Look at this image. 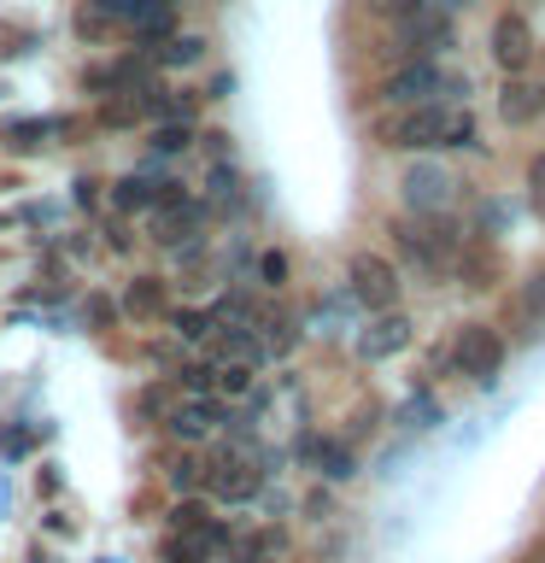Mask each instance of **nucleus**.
<instances>
[{
	"label": "nucleus",
	"mask_w": 545,
	"mask_h": 563,
	"mask_svg": "<svg viewBox=\"0 0 545 563\" xmlns=\"http://www.w3.org/2000/svg\"><path fill=\"white\" fill-rule=\"evenodd\" d=\"M381 141H387V147H411V153H429V147H469V141H475V118H469V106H452V100L404 106L399 118L381 123Z\"/></svg>",
	"instance_id": "f257e3e1"
},
{
	"label": "nucleus",
	"mask_w": 545,
	"mask_h": 563,
	"mask_svg": "<svg viewBox=\"0 0 545 563\" xmlns=\"http://www.w3.org/2000/svg\"><path fill=\"white\" fill-rule=\"evenodd\" d=\"M457 82L452 70H440L434 59H411V65H399L393 77L381 82V100L387 106H429V100H440V95H457Z\"/></svg>",
	"instance_id": "f03ea898"
},
{
	"label": "nucleus",
	"mask_w": 545,
	"mask_h": 563,
	"mask_svg": "<svg viewBox=\"0 0 545 563\" xmlns=\"http://www.w3.org/2000/svg\"><path fill=\"white\" fill-rule=\"evenodd\" d=\"M452 194H457V183H452V170L446 165H434V158H422V165H411L399 176V200L416 211V218H440V211L452 206Z\"/></svg>",
	"instance_id": "7ed1b4c3"
},
{
	"label": "nucleus",
	"mask_w": 545,
	"mask_h": 563,
	"mask_svg": "<svg viewBox=\"0 0 545 563\" xmlns=\"http://www.w3.org/2000/svg\"><path fill=\"white\" fill-rule=\"evenodd\" d=\"M452 352H457V369H464L469 382H492L504 364V341H499V329H487V323H464Z\"/></svg>",
	"instance_id": "20e7f679"
},
{
	"label": "nucleus",
	"mask_w": 545,
	"mask_h": 563,
	"mask_svg": "<svg viewBox=\"0 0 545 563\" xmlns=\"http://www.w3.org/2000/svg\"><path fill=\"white\" fill-rule=\"evenodd\" d=\"M346 276H352V299H358V306H369V311H393V299H399V271H393L387 258L358 253Z\"/></svg>",
	"instance_id": "39448f33"
},
{
	"label": "nucleus",
	"mask_w": 545,
	"mask_h": 563,
	"mask_svg": "<svg viewBox=\"0 0 545 563\" xmlns=\"http://www.w3.org/2000/svg\"><path fill=\"white\" fill-rule=\"evenodd\" d=\"M399 246H404V258H416L422 271H440L452 253H457V235L446 223H404L399 229Z\"/></svg>",
	"instance_id": "423d86ee"
},
{
	"label": "nucleus",
	"mask_w": 545,
	"mask_h": 563,
	"mask_svg": "<svg viewBox=\"0 0 545 563\" xmlns=\"http://www.w3.org/2000/svg\"><path fill=\"white\" fill-rule=\"evenodd\" d=\"M229 422V411H223V399H211V394H188L182 405L170 411V434L176 440H211Z\"/></svg>",
	"instance_id": "0eeeda50"
},
{
	"label": "nucleus",
	"mask_w": 545,
	"mask_h": 563,
	"mask_svg": "<svg viewBox=\"0 0 545 563\" xmlns=\"http://www.w3.org/2000/svg\"><path fill=\"white\" fill-rule=\"evenodd\" d=\"M492 59H499L510 77H522L527 59H534V30H527V18L504 12L499 24H492Z\"/></svg>",
	"instance_id": "6e6552de"
},
{
	"label": "nucleus",
	"mask_w": 545,
	"mask_h": 563,
	"mask_svg": "<svg viewBox=\"0 0 545 563\" xmlns=\"http://www.w3.org/2000/svg\"><path fill=\"white\" fill-rule=\"evenodd\" d=\"M94 12H105L112 24H130L135 35H165L170 30V12H165V0H94Z\"/></svg>",
	"instance_id": "1a4fd4ad"
},
{
	"label": "nucleus",
	"mask_w": 545,
	"mask_h": 563,
	"mask_svg": "<svg viewBox=\"0 0 545 563\" xmlns=\"http://www.w3.org/2000/svg\"><path fill=\"white\" fill-rule=\"evenodd\" d=\"M258 487H264V475L253 464H241V457H229V464H218L205 475V493H211V499H223V505H246Z\"/></svg>",
	"instance_id": "9d476101"
},
{
	"label": "nucleus",
	"mask_w": 545,
	"mask_h": 563,
	"mask_svg": "<svg viewBox=\"0 0 545 563\" xmlns=\"http://www.w3.org/2000/svg\"><path fill=\"white\" fill-rule=\"evenodd\" d=\"M499 118L504 123H540L545 118V82H534V77H510L504 82V95H499Z\"/></svg>",
	"instance_id": "9b49d317"
},
{
	"label": "nucleus",
	"mask_w": 545,
	"mask_h": 563,
	"mask_svg": "<svg viewBox=\"0 0 545 563\" xmlns=\"http://www.w3.org/2000/svg\"><path fill=\"white\" fill-rule=\"evenodd\" d=\"M404 346H411V323H404L399 311H381L376 323L358 334V352H364L369 364H376V358H393V352H404Z\"/></svg>",
	"instance_id": "f8f14e48"
},
{
	"label": "nucleus",
	"mask_w": 545,
	"mask_h": 563,
	"mask_svg": "<svg viewBox=\"0 0 545 563\" xmlns=\"http://www.w3.org/2000/svg\"><path fill=\"white\" fill-rule=\"evenodd\" d=\"M112 200L130 206V211H135V206H153V211H158V206L182 200V188H176V183H153V176H123V183L112 188Z\"/></svg>",
	"instance_id": "ddd939ff"
},
{
	"label": "nucleus",
	"mask_w": 545,
	"mask_h": 563,
	"mask_svg": "<svg viewBox=\"0 0 545 563\" xmlns=\"http://www.w3.org/2000/svg\"><path fill=\"white\" fill-rule=\"evenodd\" d=\"M193 229H200V206L193 200H170V206H158L153 211V241H188Z\"/></svg>",
	"instance_id": "4468645a"
},
{
	"label": "nucleus",
	"mask_w": 545,
	"mask_h": 563,
	"mask_svg": "<svg viewBox=\"0 0 545 563\" xmlns=\"http://www.w3.org/2000/svg\"><path fill=\"white\" fill-rule=\"evenodd\" d=\"M158 306H165V288H158L153 276H135L130 294H123V311H130V317H153Z\"/></svg>",
	"instance_id": "2eb2a0df"
},
{
	"label": "nucleus",
	"mask_w": 545,
	"mask_h": 563,
	"mask_svg": "<svg viewBox=\"0 0 545 563\" xmlns=\"http://www.w3.org/2000/svg\"><path fill=\"white\" fill-rule=\"evenodd\" d=\"M176 334H182V341H211V334H218V317L211 311H176Z\"/></svg>",
	"instance_id": "dca6fc26"
},
{
	"label": "nucleus",
	"mask_w": 545,
	"mask_h": 563,
	"mask_svg": "<svg viewBox=\"0 0 545 563\" xmlns=\"http://www.w3.org/2000/svg\"><path fill=\"white\" fill-rule=\"evenodd\" d=\"M246 387H253V364L223 358V364H218V387H211V394H246Z\"/></svg>",
	"instance_id": "f3484780"
},
{
	"label": "nucleus",
	"mask_w": 545,
	"mask_h": 563,
	"mask_svg": "<svg viewBox=\"0 0 545 563\" xmlns=\"http://www.w3.org/2000/svg\"><path fill=\"white\" fill-rule=\"evenodd\" d=\"M188 141H193V130L182 118H170V123H158V130H153V153H182Z\"/></svg>",
	"instance_id": "a211bd4d"
},
{
	"label": "nucleus",
	"mask_w": 545,
	"mask_h": 563,
	"mask_svg": "<svg viewBox=\"0 0 545 563\" xmlns=\"http://www.w3.org/2000/svg\"><path fill=\"white\" fill-rule=\"evenodd\" d=\"M200 35H176V42L165 47V53H158V65H193V59H200Z\"/></svg>",
	"instance_id": "6ab92c4d"
},
{
	"label": "nucleus",
	"mask_w": 545,
	"mask_h": 563,
	"mask_svg": "<svg viewBox=\"0 0 545 563\" xmlns=\"http://www.w3.org/2000/svg\"><path fill=\"white\" fill-rule=\"evenodd\" d=\"M316 464H323V475H334V482H346V475H352V452H341V446H329V440H323V446H316Z\"/></svg>",
	"instance_id": "aec40b11"
},
{
	"label": "nucleus",
	"mask_w": 545,
	"mask_h": 563,
	"mask_svg": "<svg viewBox=\"0 0 545 563\" xmlns=\"http://www.w3.org/2000/svg\"><path fill=\"white\" fill-rule=\"evenodd\" d=\"M527 206H534V218L545 223V153L527 165Z\"/></svg>",
	"instance_id": "412c9836"
},
{
	"label": "nucleus",
	"mask_w": 545,
	"mask_h": 563,
	"mask_svg": "<svg viewBox=\"0 0 545 563\" xmlns=\"http://www.w3.org/2000/svg\"><path fill=\"white\" fill-rule=\"evenodd\" d=\"M522 317H534V323H545V271L534 282H522Z\"/></svg>",
	"instance_id": "4be33fe9"
},
{
	"label": "nucleus",
	"mask_w": 545,
	"mask_h": 563,
	"mask_svg": "<svg viewBox=\"0 0 545 563\" xmlns=\"http://www.w3.org/2000/svg\"><path fill=\"white\" fill-rule=\"evenodd\" d=\"M35 135H59V123H53V118H35V123H12V141H24V147H35Z\"/></svg>",
	"instance_id": "5701e85b"
},
{
	"label": "nucleus",
	"mask_w": 545,
	"mask_h": 563,
	"mask_svg": "<svg viewBox=\"0 0 545 563\" xmlns=\"http://www.w3.org/2000/svg\"><path fill=\"white\" fill-rule=\"evenodd\" d=\"M281 276H288V264H281V253H270V258H264V282H270V288H281Z\"/></svg>",
	"instance_id": "b1692460"
}]
</instances>
